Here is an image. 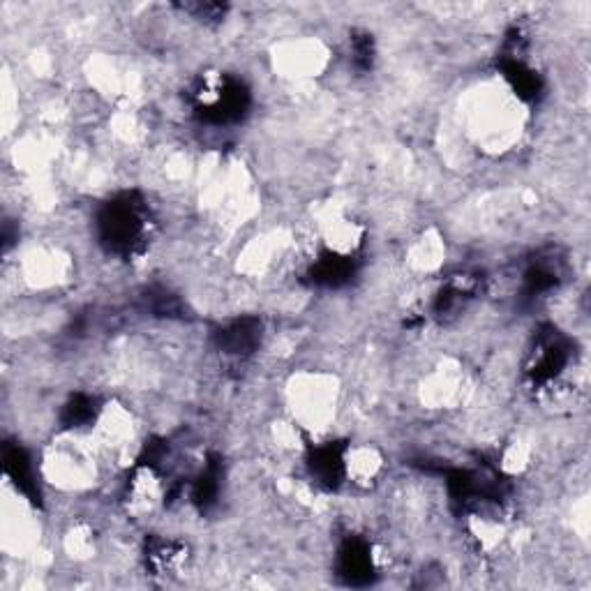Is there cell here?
<instances>
[{"instance_id": "10", "label": "cell", "mask_w": 591, "mask_h": 591, "mask_svg": "<svg viewBox=\"0 0 591 591\" xmlns=\"http://www.w3.org/2000/svg\"><path fill=\"white\" fill-rule=\"evenodd\" d=\"M220 481H222V465L218 460H211L201 471L197 481L192 483V501L201 511L215 506L220 497Z\"/></svg>"}, {"instance_id": "8", "label": "cell", "mask_w": 591, "mask_h": 591, "mask_svg": "<svg viewBox=\"0 0 591 591\" xmlns=\"http://www.w3.org/2000/svg\"><path fill=\"white\" fill-rule=\"evenodd\" d=\"M354 261L349 257H340V254H321L317 264L310 268V280L317 287H342L351 278H354Z\"/></svg>"}, {"instance_id": "5", "label": "cell", "mask_w": 591, "mask_h": 591, "mask_svg": "<svg viewBox=\"0 0 591 591\" xmlns=\"http://www.w3.org/2000/svg\"><path fill=\"white\" fill-rule=\"evenodd\" d=\"M215 342H218V349L222 354L234 358L250 356L261 344V321L254 317L231 321L229 326H224L222 331L215 335Z\"/></svg>"}, {"instance_id": "7", "label": "cell", "mask_w": 591, "mask_h": 591, "mask_svg": "<svg viewBox=\"0 0 591 591\" xmlns=\"http://www.w3.org/2000/svg\"><path fill=\"white\" fill-rule=\"evenodd\" d=\"M522 282H525L527 298H541L545 294H550V291L557 289L561 282V259H534L525 271Z\"/></svg>"}, {"instance_id": "9", "label": "cell", "mask_w": 591, "mask_h": 591, "mask_svg": "<svg viewBox=\"0 0 591 591\" xmlns=\"http://www.w3.org/2000/svg\"><path fill=\"white\" fill-rule=\"evenodd\" d=\"M5 471L12 478V483L17 485L21 495H26L31 501H40V490H37V481L33 474V465L28 453L21 446H5Z\"/></svg>"}, {"instance_id": "13", "label": "cell", "mask_w": 591, "mask_h": 591, "mask_svg": "<svg viewBox=\"0 0 591 591\" xmlns=\"http://www.w3.org/2000/svg\"><path fill=\"white\" fill-rule=\"evenodd\" d=\"M185 12L194 14L201 21H220L227 12V5H215V3H206V5H183Z\"/></svg>"}, {"instance_id": "4", "label": "cell", "mask_w": 591, "mask_h": 591, "mask_svg": "<svg viewBox=\"0 0 591 591\" xmlns=\"http://www.w3.org/2000/svg\"><path fill=\"white\" fill-rule=\"evenodd\" d=\"M338 575L347 585L363 587L374 578V559L370 545L361 538H349L338 552Z\"/></svg>"}, {"instance_id": "12", "label": "cell", "mask_w": 591, "mask_h": 591, "mask_svg": "<svg viewBox=\"0 0 591 591\" xmlns=\"http://www.w3.org/2000/svg\"><path fill=\"white\" fill-rule=\"evenodd\" d=\"M374 40L370 33H354V37H351V63H354V67L358 72H368L372 70L374 65Z\"/></svg>"}, {"instance_id": "1", "label": "cell", "mask_w": 591, "mask_h": 591, "mask_svg": "<svg viewBox=\"0 0 591 591\" xmlns=\"http://www.w3.org/2000/svg\"><path fill=\"white\" fill-rule=\"evenodd\" d=\"M97 234L109 252L132 257L148 234V208L137 192L118 194L97 215Z\"/></svg>"}, {"instance_id": "11", "label": "cell", "mask_w": 591, "mask_h": 591, "mask_svg": "<svg viewBox=\"0 0 591 591\" xmlns=\"http://www.w3.org/2000/svg\"><path fill=\"white\" fill-rule=\"evenodd\" d=\"M97 409L100 407H97V402L95 398H91V395H84V393L74 395L63 411L65 428H81V425L93 423L97 416Z\"/></svg>"}, {"instance_id": "6", "label": "cell", "mask_w": 591, "mask_h": 591, "mask_svg": "<svg viewBox=\"0 0 591 591\" xmlns=\"http://www.w3.org/2000/svg\"><path fill=\"white\" fill-rule=\"evenodd\" d=\"M310 471L319 485L335 490L344 478V448L338 444H326L314 448L310 455Z\"/></svg>"}, {"instance_id": "3", "label": "cell", "mask_w": 591, "mask_h": 591, "mask_svg": "<svg viewBox=\"0 0 591 591\" xmlns=\"http://www.w3.org/2000/svg\"><path fill=\"white\" fill-rule=\"evenodd\" d=\"M571 363V340L559 333L555 326H543L536 333L534 349L529 351L527 377L534 386H548L559 379V374Z\"/></svg>"}, {"instance_id": "2", "label": "cell", "mask_w": 591, "mask_h": 591, "mask_svg": "<svg viewBox=\"0 0 591 591\" xmlns=\"http://www.w3.org/2000/svg\"><path fill=\"white\" fill-rule=\"evenodd\" d=\"M250 109V91L243 81L222 77L208 81L194 93V111L204 123L229 125L238 123Z\"/></svg>"}]
</instances>
